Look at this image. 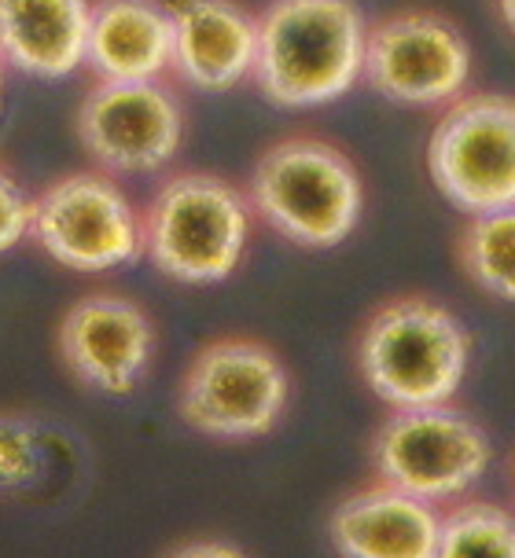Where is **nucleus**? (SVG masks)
I'll use <instances>...</instances> for the list:
<instances>
[{"instance_id": "nucleus-4", "label": "nucleus", "mask_w": 515, "mask_h": 558, "mask_svg": "<svg viewBox=\"0 0 515 558\" xmlns=\"http://www.w3.org/2000/svg\"><path fill=\"white\" fill-rule=\"evenodd\" d=\"M471 335L445 305L402 294L380 305L358 335V372L386 408L450 404L468 375Z\"/></svg>"}, {"instance_id": "nucleus-9", "label": "nucleus", "mask_w": 515, "mask_h": 558, "mask_svg": "<svg viewBox=\"0 0 515 558\" xmlns=\"http://www.w3.org/2000/svg\"><path fill=\"white\" fill-rule=\"evenodd\" d=\"M29 239L71 272H115L144 257L141 209L107 173L77 169L34 195Z\"/></svg>"}, {"instance_id": "nucleus-19", "label": "nucleus", "mask_w": 515, "mask_h": 558, "mask_svg": "<svg viewBox=\"0 0 515 558\" xmlns=\"http://www.w3.org/2000/svg\"><path fill=\"white\" fill-rule=\"evenodd\" d=\"M29 221H34V195H26L8 166H0V254L29 239Z\"/></svg>"}, {"instance_id": "nucleus-17", "label": "nucleus", "mask_w": 515, "mask_h": 558, "mask_svg": "<svg viewBox=\"0 0 515 558\" xmlns=\"http://www.w3.org/2000/svg\"><path fill=\"white\" fill-rule=\"evenodd\" d=\"M434 558H515V514L498 504H457L439 522Z\"/></svg>"}, {"instance_id": "nucleus-1", "label": "nucleus", "mask_w": 515, "mask_h": 558, "mask_svg": "<svg viewBox=\"0 0 515 558\" xmlns=\"http://www.w3.org/2000/svg\"><path fill=\"white\" fill-rule=\"evenodd\" d=\"M369 19L354 0H270L251 82L284 111L328 107L361 82Z\"/></svg>"}, {"instance_id": "nucleus-20", "label": "nucleus", "mask_w": 515, "mask_h": 558, "mask_svg": "<svg viewBox=\"0 0 515 558\" xmlns=\"http://www.w3.org/2000/svg\"><path fill=\"white\" fill-rule=\"evenodd\" d=\"M173 558H243L236 547L229 544H214V541H206V544H188L184 551H177Z\"/></svg>"}, {"instance_id": "nucleus-16", "label": "nucleus", "mask_w": 515, "mask_h": 558, "mask_svg": "<svg viewBox=\"0 0 515 558\" xmlns=\"http://www.w3.org/2000/svg\"><path fill=\"white\" fill-rule=\"evenodd\" d=\"M457 262L482 294L515 302V206L468 217L457 235Z\"/></svg>"}, {"instance_id": "nucleus-3", "label": "nucleus", "mask_w": 515, "mask_h": 558, "mask_svg": "<svg viewBox=\"0 0 515 558\" xmlns=\"http://www.w3.org/2000/svg\"><path fill=\"white\" fill-rule=\"evenodd\" d=\"M144 257L184 287H211L240 268L254 209L247 192L217 173L184 169L166 177L141 209Z\"/></svg>"}, {"instance_id": "nucleus-13", "label": "nucleus", "mask_w": 515, "mask_h": 558, "mask_svg": "<svg viewBox=\"0 0 515 558\" xmlns=\"http://www.w3.org/2000/svg\"><path fill=\"white\" fill-rule=\"evenodd\" d=\"M173 56L166 0H93L85 66L96 82H163Z\"/></svg>"}, {"instance_id": "nucleus-11", "label": "nucleus", "mask_w": 515, "mask_h": 558, "mask_svg": "<svg viewBox=\"0 0 515 558\" xmlns=\"http://www.w3.org/2000/svg\"><path fill=\"white\" fill-rule=\"evenodd\" d=\"M59 356L85 390L133 393L155 356V327L133 298L96 291L59 320Z\"/></svg>"}, {"instance_id": "nucleus-22", "label": "nucleus", "mask_w": 515, "mask_h": 558, "mask_svg": "<svg viewBox=\"0 0 515 558\" xmlns=\"http://www.w3.org/2000/svg\"><path fill=\"white\" fill-rule=\"evenodd\" d=\"M4 70H8V63H4V56H0V85H4Z\"/></svg>"}, {"instance_id": "nucleus-21", "label": "nucleus", "mask_w": 515, "mask_h": 558, "mask_svg": "<svg viewBox=\"0 0 515 558\" xmlns=\"http://www.w3.org/2000/svg\"><path fill=\"white\" fill-rule=\"evenodd\" d=\"M498 4V15H501V23L512 29L515 34V0H493Z\"/></svg>"}, {"instance_id": "nucleus-12", "label": "nucleus", "mask_w": 515, "mask_h": 558, "mask_svg": "<svg viewBox=\"0 0 515 558\" xmlns=\"http://www.w3.org/2000/svg\"><path fill=\"white\" fill-rule=\"evenodd\" d=\"M170 74L195 93H232L254 74L258 15L240 0H177Z\"/></svg>"}, {"instance_id": "nucleus-18", "label": "nucleus", "mask_w": 515, "mask_h": 558, "mask_svg": "<svg viewBox=\"0 0 515 558\" xmlns=\"http://www.w3.org/2000/svg\"><path fill=\"white\" fill-rule=\"evenodd\" d=\"M45 474V434L29 415L0 412V493H26Z\"/></svg>"}, {"instance_id": "nucleus-6", "label": "nucleus", "mask_w": 515, "mask_h": 558, "mask_svg": "<svg viewBox=\"0 0 515 558\" xmlns=\"http://www.w3.org/2000/svg\"><path fill=\"white\" fill-rule=\"evenodd\" d=\"M475 52L450 15L405 8L369 23L361 82L386 104L439 111L471 85Z\"/></svg>"}, {"instance_id": "nucleus-8", "label": "nucleus", "mask_w": 515, "mask_h": 558, "mask_svg": "<svg viewBox=\"0 0 515 558\" xmlns=\"http://www.w3.org/2000/svg\"><path fill=\"white\" fill-rule=\"evenodd\" d=\"M431 184L464 217L515 206V99L464 93L428 136Z\"/></svg>"}, {"instance_id": "nucleus-14", "label": "nucleus", "mask_w": 515, "mask_h": 558, "mask_svg": "<svg viewBox=\"0 0 515 558\" xmlns=\"http://www.w3.org/2000/svg\"><path fill=\"white\" fill-rule=\"evenodd\" d=\"M439 522L434 504L375 482L335 507L328 533L339 558H434Z\"/></svg>"}, {"instance_id": "nucleus-15", "label": "nucleus", "mask_w": 515, "mask_h": 558, "mask_svg": "<svg viewBox=\"0 0 515 558\" xmlns=\"http://www.w3.org/2000/svg\"><path fill=\"white\" fill-rule=\"evenodd\" d=\"M93 0H0V56L19 74L59 82L85 66Z\"/></svg>"}, {"instance_id": "nucleus-5", "label": "nucleus", "mask_w": 515, "mask_h": 558, "mask_svg": "<svg viewBox=\"0 0 515 558\" xmlns=\"http://www.w3.org/2000/svg\"><path fill=\"white\" fill-rule=\"evenodd\" d=\"M291 375L284 361L258 338H214L177 386V412L195 434L214 441H251L280 423Z\"/></svg>"}, {"instance_id": "nucleus-7", "label": "nucleus", "mask_w": 515, "mask_h": 558, "mask_svg": "<svg viewBox=\"0 0 515 558\" xmlns=\"http://www.w3.org/2000/svg\"><path fill=\"white\" fill-rule=\"evenodd\" d=\"M490 437L450 404L398 408L372 437V471L383 485L423 504L457 500L487 474Z\"/></svg>"}, {"instance_id": "nucleus-2", "label": "nucleus", "mask_w": 515, "mask_h": 558, "mask_svg": "<svg viewBox=\"0 0 515 558\" xmlns=\"http://www.w3.org/2000/svg\"><path fill=\"white\" fill-rule=\"evenodd\" d=\"M254 217L306 251L346 243L364 214V181L354 158L332 140L299 133L258 155L247 181Z\"/></svg>"}, {"instance_id": "nucleus-10", "label": "nucleus", "mask_w": 515, "mask_h": 558, "mask_svg": "<svg viewBox=\"0 0 515 558\" xmlns=\"http://www.w3.org/2000/svg\"><path fill=\"white\" fill-rule=\"evenodd\" d=\"M77 140L107 177H152L181 155L184 104L163 82H96L77 107Z\"/></svg>"}]
</instances>
